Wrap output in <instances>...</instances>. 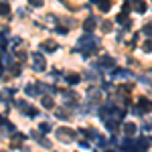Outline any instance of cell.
Returning <instances> with one entry per match:
<instances>
[{"instance_id":"1","label":"cell","mask_w":152,"mask_h":152,"mask_svg":"<svg viewBox=\"0 0 152 152\" xmlns=\"http://www.w3.org/2000/svg\"><path fill=\"white\" fill-rule=\"evenodd\" d=\"M77 49H79L81 53H85V57H89V55H94V53H95V49H97V43H95L94 37L85 35V37H81V39H79V43H77Z\"/></svg>"},{"instance_id":"2","label":"cell","mask_w":152,"mask_h":152,"mask_svg":"<svg viewBox=\"0 0 152 152\" xmlns=\"http://www.w3.org/2000/svg\"><path fill=\"white\" fill-rule=\"evenodd\" d=\"M31 65H33V69L39 71V73H43V71L47 69V61H45V57H43L41 53H31Z\"/></svg>"},{"instance_id":"3","label":"cell","mask_w":152,"mask_h":152,"mask_svg":"<svg viewBox=\"0 0 152 152\" xmlns=\"http://www.w3.org/2000/svg\"><path fill=\"white\" fill-rule=\"evenodd\" d=\"M75 136H77V134L71 128H65V126H63V128H57V138L61 142H65V144H71V142L75 140Z\"/></svg>"},{"instance_id":"4","label":"cell","mask_w":152,"mask_h":152,"mask_svg":"<svg viewBox=\"0 0 152 152\" xmlns=\"http://www.w3.org/2000/svg\"><path fill=\"white\" fill-rule=\"evenodd\" d=\"M43 87H45V85H41V83H31V85H26V87H24V94L31 95V97H35V95L43 94Z\"/></svg>"},{"instance_id":"5","label":"cell","mask_w":152,"mask_h":152,"mask_svg":"<svg viewBox=\"0 0 152 152\" xmlns=\"http://www.w3.org/2000/svg\"><path fill=\"white\" fill-rule=\"evenodd\" d=\"M95 26H97V18L95 16H87L85 23H83V31L85 33H91V31H95Z\"/></svg>"},{"instance_id":"6","label":"cell","mask_w":152,"mask_h":152,"mask_svg":"<svg viewBox=\"0 0 152 152\" xmlns=\"http://www.w3.org/2000/svg\"><path fill=\"white\" fill-rule=\"evenodd\" d=\"M152 110V102L150 99H146V97H140V102H138V112H150Z\"/></svg>"},{"instance_id":"7","label":"cell","mask_w":152,"mask_h":152,"mask_svg":"<svg viewBox=\"0 0 152 152\" xmlns=\"http://www.w3.org/2000/svg\"><path fill=\"white\" fill-rule=\"evenodd\" d=\"M41 49L47 51V53H53V51H57V49H59V45L55 43V41H45V43H41Z\"/></svg>"},{"instance_id":"8","label":"cell","mask_w":152,"mask_h":152,"mask_svg":"<svg viewBox=\"0 0 152 152\" xmlns=\"http://www.w3.org/2000/svg\"><path fill=\"white\" fill-rule=\"evenodd\" d=\"M136 124H132V122H128V124H124V134L128 136V138H132L134 134H136Z\"/></svg>"},{"instance_id":"9","label":"cell","mask_w":152,"mask_h":152,"mask_svg":"<svg viewBox=\"0 0 152 152\" xmlns=\"http://www.w3.org/2000/svg\"><path fill=\"white\" fill-rule=\"evenodd\" d=\"M65 81L69 83V85H77V83L81 81V77H79L77 73H67V75H65Z\"/></svg>"},{"instance_id":"10","label":"cell","mask_w":152,"mask_h":152,"mask_svg":"<svg viewBox=\"0 0 152 152\" xmlns=\"http://www.w3.org/2000/svg\"><path fill=\"white\" fill-rule=\"evenodd\" d=\"M43 107L45 110H55V99L51 95H43Z\"/></svg>"},{"instance_id":"11","label":"cell","mask_w":152,"mask_h":152,"mask_svg":"<svg viewBox=\"0 0 152 152\" xmlns=\"http://www.w3.org/2000/svg\"><path fill=\"white\" fill-rule=\"evenodd\" d=\"M150 144H152V138L144 136V138H142V140L138 142V152H144L146 148H148V146H150Z\"/></svg>"},{"instance_id":"12","label":"cell","mask_w":152,"mask_h":152,"mask_svg":"<svg viewBox=\"0 0 152 152\" xmlns=\"http://www.w3.org/2000/svg\"><path fill=\"white\" fill-rule=\"evenodd\" d=\"M134 8H136V12H138V14H144V12H146V8H148V4H146L144 0H136V2H134Z\"/></svg>"},{"instance_id":"13","label":"cell","mask_w":152,"mask_h":152,"mask_svg":"<svg viewBox=\"0 0 152 152\" xmlns=\"http://www.w3.org/2000/svg\"><path fill=\"white\" fill-rule=\"evenodd\" d=\"M110 8H112V2H110V0H102V2H99V10L102 12H107Z\"/></svg>"},{"instance_id":"14","label":"cell","mask_w":152,"mask_h":152,"mask_svg":"<svg viewBox=\"0 0 152 152\" xmlns=\"http://www.w3.org/2000/svg\"><path fill=\"white\" fill-rule=\"evenodd\" d=\"M142 33L152 39V23H146V24H144V26H142Z\"/></svg>"},{"instance_id":"15","label":"cell","mask_w":152,"mask_h":152,"mask_svg":"<svg viewBox=\"0 0 152 152\" xmlns=\"http://www.w3.org/2000/svg\"><path fill=\"white\" fill-rule=\"evenodd\" d=\"M118 23H120V24H124V26H128V24H130V20H128V16H126V14L122 12V14L118 16Z\"/></svg>"},{"instance_id":"16","label":"cell","mask_w":152,"mask_h":152,"mask_svg":"<svg viewBox=\"0 0 152 152\" xmlns=\"http://www.w3.org/2000/svg\"><path fill=\"white\" fill-rule=\"evenodd\" d=\"M110 31H112V23L110 20H104L102 23V33H110Z\"/></svg>"},{"instance_id":"17","label":"cell","mask_w":152,"mask_h":152,"mask_svg":"<svg viewBox=\"0 0 152 152\" xmlns=\"http://www.w3.org/2000/svg\"><path fill=\"white\" fill-rule=\"evenodd\" d=\"M8 12H10V8H8V4H6V2H0V14H4V16H6Z\"/></svg>"},{"instance_id":"18","label":"cell","mask_w":152,"mask_h":152,"mask_svg":"<svg viewBox=\"0 0 152 152\" xmlns=\"http://www.w3.org/2000/svg\"><path fill=\"white\" fill-rule=\"evenodd\" d=\"M23 134H14V140H12V146H20V142H23Z\"/></svg>"},{"instance_id":"19","label":"cell","mask_w":152,"mask_h":152,"mask_svg":"<svg viewBox=\"0 0 152 152\" xmlns=\"http://www.w3.org/2000/svg\"><path fill=\"white\" fill-rule=\"evenodd\" d=\"M39 130H41L43 134H47L49 130H51V124H47V122H43V124H39Z\"/></svg>"},{"instance_id":"20","label":"cell","mask_w":152,"mask_h":152,"mask_svg":"<svg viewBox=\"0 0 152 152\" xmlns=\"http://www.w3.org/2000/svg\"><path fill=\"white\" fill-rule=\"evenodd\" d=\"M28 4H31V6H35V8H41V6L45 4V0H28Z\"/></svg>"},{"instance_id":"21","label":"cell","mask_w":152,"mask_h":152,"mask_svg":"<svg viewBox=\"0 0 152 152\" xmlns=\"http://www.w3.org/2000/svg\"><path fill=\"white\" fill-rule=\"evenodd\" d=\"M45 20H47L49 26H55V20H57V18H55L53 14H47V18H45Z\"/></svg>"},{"instance_id":"22","label":"cell","mask_w":152,"mask_h":152,"mask_svg":"<svg viewBox=\"0 0 152 152\" xmlns=\"http://www.w3.org/2000/svg\"><path fill=\"white\" fill-rule=\"evenodd\" d=\"M10 73L14 75V77H16V75H20V67H18V65H14V67H10Z\"/></svg>"},{"instance_id":"23","label":"cell","mask_w":152,"mask_h":152,"mask_svg":"<svg viewBox=\"0 0 152 152\" xmlns=\"http://www.w3.org/2000/svg\"><path fill=\"white\" fill-rule=\"evenodd\" d=\"M57 116L59 118H67V116H69V112H67V110H57Z\"/></svg>"},{"instance_id":"24","label":"cell","mask_w":152,"mask_h":152,"mask_svg":"<svg viewBox=\"0 0 152 152\" xmlns=\"http://www.w3.org/2000/svg\"><path fill=\"white\" fill-rule=\"evenodd\" d=\"M144 51H152V41H146L144 43Z\"/></svg>"},{"instance_id":"25","label":"cell","mask_w":152,"mask_h":152,"mask_svg":"<svg viewBox=\"0 0 152 152\" xmlns=\"http://www.w3.org/2000/svg\"><path fill=\"white\" fill-rule=\"evenodd\" d=\"M91 2H97V4H99V2H102V0H91Z\"/></svg>"},{"instance_id":"26","label":"cell","mask_w":152,"mask_h":152,"mask_svg":"<svg viewBox=\"0 0 152 152\" xmlns=\"http://www.w3.org/2000/svg\"><path fill=\"white\" fill-rule=\"evenodd\" d=\"M132 2H136V0H132Z\"/></svg>"}]
</instances>
